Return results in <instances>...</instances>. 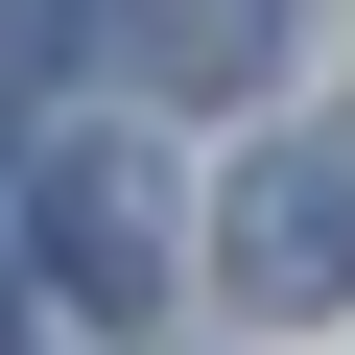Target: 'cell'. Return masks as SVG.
<instances>
[{"label":"cell","mask_w":355,"mask_h":355,"mask_svg":"<svg viewBox=\"0 0 355 355\" xmlns=\"http://www.w3.org/2000/svg\"><path fill=\"white\" fill-rule=\"evenodd\" d=\"M24 261H48L71 308H166L190 214H166V166H142L119 119H71V142H24Z\"/></svg>","instance_id":"obj_1"},{"label":"cell","mask_w":355,"mask_h":355,"mask_svg":"<svg viewBox=\"0 0 355 355\" xmlns=\"http://www.w3.org/2000/svg\"><path fill=\"white\" fill-rule=\"evenodd\" d=\"M284 24H308V0H95V48H119V71H166V95L284 71Z\"/></svg>","instance_id":"obj_3"},{"label":"cell","mask_w":355,"mask_h":355,"mask_svg":"<svg viewBox=\"0 0 355 355\" xmlns=\"http://www.w3.org/2000/svg\"><path fill=\"white\" fill-rule=\"evenodd\" d=\"M214 261H237V308H355V119H308V142L237 166Z\"/></svg>","instance_id":"obj_2"}]
</instances>
